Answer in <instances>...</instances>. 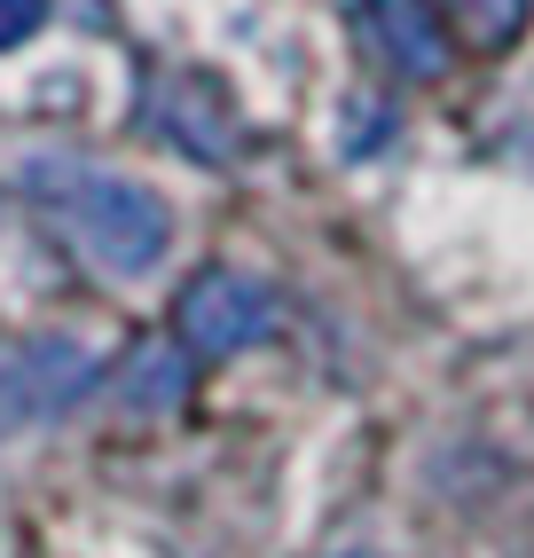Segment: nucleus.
Wrapping results in <instances>:
<instances>
[{"instance_id": "1", "label": "nucleus", "mask_w": 534, "mask_h": 558, "mask_svg": "<svg viewBox=\"0 0 534 558\" xmlns=\"http://www.w3.org/2000/svg\"><path fill=\"white\" fill-rule=\"evenodd\" d=\"M24 190L56 220V236L110 283H134L173 252V205L134 173H110L87 158H32Z\"/></svg>"}, {"instance_id": "2", "label": "nucleus", "mask_w": 534, "mask_h": 558, "mask_svg": "<svg viewBox=\"0 0 534 558\" xmlns=\"http://www.w3.org/2000/svg\"><path fill=\"white\" fill-rule=\"evenodd\" d=\"M102 378L87 347L71 339H0V440L32 417H56Z\"/></svg>"}, {"instance_id": "3", "label": "nucleus", "mask_w": 534, "mask_h": 558, "mask_svg": "<svg viewBox=\"0 0 534 558\" xmlns=\"http://www.w3.org/2000/svg\"><path fill=\"white\" fill-rule=\"evenodd\" d=\"M181 339H189V354H244V347H259L267 330H276V291H267L259 276H244V268H205L197 283L181 291Z\"/></svg>"}, {"instance_id": "4", "label": "nucleus", "mask_w": 534, "mask_h": 558, "mask_svg": "<svg viewBox=\"0 0 534 558\" xmlns=\"http://www.w3.org/2000/svg\"><path fill=\"white\" fill-rule=\"evenodd\" d=\"M362 40L401 80H440L448 71V24L425 0H362Z\"/></svg>"}, {"instance_id": "5", "label": "nucleus", "mask_w": 534, "mask_h": 558, "mask_svg": "<svg viewBox=\"0 0 534 558\" xmlns=\"http://www.w3.org/2000/svg\"><path fill=\"white\" fill-rule=\"evenodd\" d=\"M181 393H189V354L166 347V339H142L119 369V401L126 409H173Z\"/></svg>"}, {"instance_id": "6", "label": "nucleus", "mask_w": 534, "mask_h": 558, "mask_svg": "<svg viewBox=\"0 0 534 558\" xmlns=\"http://www.w3.org/2000/svg\"><path fill=\"white\" fill-rule=\"evenodd\" d=\"M166 126H173V142H181L189 158H228V150H236V142H228V119L213 110V95L197 80H181L166 95Z\"/></svg>"}, {"instance_id": "7", "label": "nucleus", "mask_w": 534, "mask_h": 558, "mask_svg": "<svg viewBox=\"0 0 534 558\" xmlns=\"http://www.w3.org/2000/svg\"><path fill=\"white\" fill-rule=\"evenodd\" d=\"M448 9H456V24H464L472 40L503 48V40H519V32H526V9H534V0H448Z\"/></svg>"}, {"instance_id": "8", "label": "nucleus", "mask_w": 534, "mask_h": 558, "mask_svg": "<svg viewBox=\"0 0 534 558\" xmlns=\"http://www.w3.org/2000/svg\"><path fill=\"white\" fill-rule=\"evenodd\" d=\"M40 24H48V0H0V56L24 48Z\"/></svg>"}]
</instances>
